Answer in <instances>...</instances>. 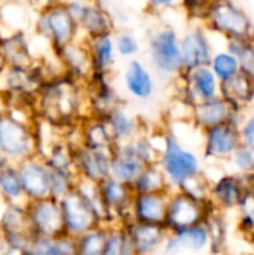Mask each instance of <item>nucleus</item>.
I'll list each match as a JSON object with an SVG mask.
<instances>
[{
    "mask_svg": "<svg viewBox=\"0 0 254 255\" xmlns=\"http://www.w3.org/2000/svg\"><path fill=\"white\" fill-rule=\"evenodd\" d=\"M6 67H7V64H6V60H4L3 52H1V48H0V76L3 75V72L6 70Z\"/></svg>",
    "mask_w": 254,
    "mask_h": 255,
    "instance_id": "44",
    "label": "nucleus"
},
{
    "mask_svg": "<svg viewBox=\"0 0 254 255\" xmlns=\"http://www.w3.org/2000/svg\"><path fill=\"white\" fill-rule=\"evenodd\" d=\"M87 115L105 120L114 109L123 106V99L115 90L111 73H91L84 82Z\"/></svg>",
    "mask_w": 254,
    "mask_h": 255,
    "instance_id": "7",
    "label": "nucleus"
},
{
    "mask_svg": "<svg viewBox=\"0 0 254 255\" xmlns=\"http://www.w3.org/2000/svg\"><path fill=\"white\" fill-rule=\"evenodd\" d=\"M244 136H246L247 145L254 151V118L246 126V128H244Z\"/></svg>",
    "mask_w": 254,
    "mask_h": 255,
    "instance_id": "41",
    "label": "nucleus"
},
{
    "mask_svg": "<svg viewBox=\"0 0 254 255\" xmlns=\"http://www.w3.org/2000/svg\"><path fill=\"white\" fill-rule=\"evenodd\" d=\"M3 111H6V102H4L3 93L0 91V112H3Z\"/></svg>",
    "mask_w": 254,
    "mask_h": 255,
    "instance_id": "46",
    "label": "nucleus"
},
{
    "mask_svg": "<svg viewBox=\"0 0 254 255\" xmlns=\"http://www.w3.org/2000/svg\"><path fill=\"white\" fill-rule=\"evenodd\" d=\"M204 218L202 202L193 199L192 196L178 190L177 193H169L165 227L169 233L187 230L196 226H202L201 221Z\"/></svg>",
    "mask_w": 254,
    "mask_h": 255,
    "instance_id": "10",
    "label": "nucleus"
},
{
    "mask_svg": "<svg viewBox=\"0 0 254 255\" xmlns=\"http://www.w3.org/2000/svg\"><path fill=\"white\" fill-rule=\"evenodd\" d=\"M213 19L219 28L238 36L246 34L249 30V19L231 4H219L217 7H214Z\"/></svg>",
    "mask_w": 254,
    "mask_h": 255,
    "instance_id": "28",
    "label": "nucleus"
},
{
    "mask_svg": "<svg viewBox=\"0 0 254 255\" xmlns=\"http://www.w3.org/2000/svg\"><path fill=\"white\" fill-rule=\"evenodd\" d=\"M73 148V166L78 179L100 184L111 175V152L90 149L82 145Z\"/></svg>",
    "mask_w": 254,
    "mask_h": 255,
    "instance_id": "12",
    "label": "nucleus"
},
{
    "mask_svg": "<svg viewBox=\"0 0 254 255\" xmlns=\"http://www.w3.org/2000/svg\"><path fill=\"white\" fill-rule=\"evenodd\" d=\"M123 85L126 93L136 100H148L156 88L151 69L139 58L127 60L123 70Z\"/></svg>",
    "mask_w": 254,
    "mask_h": 255,
    "instance_id": "17",
    "label": "nucleus"
},
{
    "mask_svg": "<svg viewBox=\"0 0 254 255\" xmlns=\"http://www.w3.org/2000/svg\"><path fill=\"white\" fill-rule=\"evenodd\" d=\"M75 137L72 139L73 146L82 145L90 149L111 152L115 148L114 139L108 128V124L102 118L85 115L73 130Z\"/></svg>",
    "mask_w": 254,
    "mask_h": 255,
    "instance_id": "14",
    "label": "nucleus"
},
{
    "mask_svg": "<svg viewBox=\"0 0 254 255\" xmlns=\"http://www.w3.org/2000/svg\"><path fill=\"white\" fill-rule=\"evenodd\" d=\"M60 255H76L75 238H70L67 235L61 236V253H60Z\"/></svg>",
    "mask_w": 254,
    "mask_h": 255,
    "instance_id": "39",
    "label": "nucleus"
},
{
    "mask_svg": "<svg viewBox=\"0 0 254 255\" xmlns=\"http://www.w3.org/2000/svg\"><path fill=\"white\" fill-rule=\"evenodd\" d=\"M175 0H147L148 3V7L154 9V10H160V9H165V7H169Z\"/></svg>",
    "mask_w": 254,
    "mask_h": 255,
    "instance_id": "42",
    "label": "nucleus"
},
{
    "mask_svg": "<svg viewBox=\"0 0 254 255\" xmlns=\"http://www.w3.org/2000/svg\"><path fill=\"white\" fill-rule=\"evenodd\" d=\"M25 202L51 197V172L40 154L15 164Z\"/></svg>",
    "mask_w": 254,
    "mask_h": 255,
    "instance_id": "11",
    "label": "nucleus"
},
{
    "mask_svg": "<svg viewBox=\"0 0 254 255\" xmlns=\"http://www.w3.org/2000/svg\"><path fill=\"white\" fill-rule=\"evenodd\" d=\"M15 1H18V0H0V4H9V3H15Z\"/></svg>",
    "mask_w": 254,
    "mask_h": 255,
    "instance_id": "48",
    "label": "nucleus"
},
{
    "mask_svg": "<svg viewBox=\"0 0 254 255\" xmlns=\"http://www.w3.org/2000/svg\"><path fill=\"white\" fill-rule=\"evenodd\" d=\"M85 115L84 84L63 73L49 78L36 96L34 118L63 134L75 128Z\"/></svg>",
    "mask_w": 254,
    "mask_h": 255,
    "instance_id": "1",
    "label": "nucleus"
},
{
    "mask_svg": "<svg viewBox=\"0 0 254 255\" xmlns=\"http://www.w3.org/2000/svg\"><path fill=\"white\" fill-rule=\"evenodd\" d=\"M243 211L246 215V220H249L252 224H254V196H249L243 202Z\"/></svg>",
    "mask_w": 254,
    "mask_h": 255,
    "instance_id": "40",
    "label": "nucleus"
},
{
    "mask_svg": "<svg viewBox=\"0 0 254 255\" xmlns=\"http://www.w3.org/2000/svg\"><path fill=\"white\" fill-rule=\"evenodd\" d=\"M0 255H6V251H4V244H3V236H1V232H0Z\"/></svg>",
    "mask_w": 254,
    "mask_h": 255,
    "instance_id": "47",
    "label": "nucleus"
},
{
    "mask_svg": "<svg viewBox=\"0 0 254 255\" xmlns=\"http://www.w3.org/2000/svg\"><path fill=\"white\" fill-rule=\"evenodd\" d=\"M7 164H9V161H7V160H6V158H4V157L0 154V173H1V170H3V169L7 166Z\"/></svg>",
    "mask_w": 254,
    "mask_h": 255,
    "instance_id": "45",
    "label": "nucleus"
},
{
    "mask_svg": "<svg viewBox=\"0 0 254 255\" xmlns=\"http://www.w3.org/2000/svg\"><path fill=\"white\" fill-rule=\"evenodd\" d=\"M223 93L228 99L234 100H247L252 96V87L246 76H237L232 79H226L223 82Z\"/></svg>",
    "mask_w": 254,
    "mask_h": 255,
    "instance_id": "36",
    "label": "nucleus"
},
{
    "mask_svg": "<svg viewBox=\"0 0 254 255\" xmlns=\"http://www.w3.org/2000/svg\"><path fill=\"white\" fill-rule=\"evenodd\" d=\"M169 193L135 194L130 206V220L142 224L163 226Z\"/></svg>",
    "mask_w": 254,
    "mask_h": 255,
    "instance_id": "18",
    "label": "nucleus"
},
{
    "mask_svg": "<svg viewBox=\"0 0 254 255\" xmlns=\"http://www.w3.org/2000/svg\"><path fill=\"white\" fill-rule=\"evenodd\" d=\"M114 43H115L117 57L124 58V60L136 58L141 51V43H139L138 37L129 31H118V33L115 31Z\"/></svg>",
    "mask_w": 254,
    "mask_h": 255,
    "instance_id": "34",
    "label": "nucleus"
},
{
    "mask_svg": "<svg viewBox=\"0 0 254 255\" xmlns=\"http://www.w3.org/2000/svg\"><path fill=\"white\" fill-rule=\"evenodd\" d=\"M130 187L135 194H153V193L171 191V185L168 184L166 176L157 163L145 166Z\"/></svg>",
    "mask_w": 254,
    "mask_h": 255,
    "instance_id": "25",
    "label": "nucleus"
},
{
    "mask_svg": "<svg viewBox=\"0 0 254 255\" xmlns=\"http://www.w3.org/2000/svg\"><path fill=\"white\" fill-rule=\"evenodd\" d=\"M151 67L160 75H174L183 70L180 39L172 28L156 30L148 40Z\"/></svg>",
    "mask_w": 254,
    "mask_h": 255,
    "instance_id": "5",
    "label": "nucleus"
},
{
    "mask_svg": "<svg viewBox=\"0 0 254 255\" xmlns=\"http://www.w3.org/2000/svg\"><path fill=\"white\" fill-rule=\"evenodd\" d=\"M93 73H111L117 60L114 33L85 39Z\"/></svg>",
    "mask_w": 254,
    "mask_h": 255,
    "instance_id": "20",
    "label": "nucleus"
},
{
    "mask_svg": "<svg viewBox=\"0 0 254 255\" xmlns=\"http://www.w3.org/2000/svg\"><path fill=\"white\" fill-rule=\"evenodd\" d=\"M0 200L6 205H25L16 166L9 163L0 173Z\"/></svg>",
    "mask_w": 254,
    "mask_h": 255,
    "instance_id": "26",
    "label": "nucleus"
},
{
    "mask_svg": "<svg viewBox=\"0 0 254 255\" xmlns=\"http://www.w3.org/2000/svg\"><path fill=\"white\" fill-rule=\"evenodd\" d=\"M0 33H1V10H0Z\"/></svg>",
    "mask_w": 254,
    "mask_h": 255,
    "instance_id": "49",
    "label": "nucleus"
},
{
    "mask_svg": "<svg viewBox=\"0 0 254 255\" xmlns=\"http://www.w3.org/2000/svg\"><path fill=\"white\" fill-rule=\"evenodd\" d=\"M61 236L60 238H42L33 236L28 244L16 255H60Z\"/></svg>",
    "mask_w": 254,
    "mask_h": 255,
    "instance_id": "33",
    "label": "nucleus"
},
{
    "mask_svg": "<svg viewBox=\"0 0 254 255\" xmlns=\"http://www.w3.org/2000/svg\"><path fill=\"white\" fill-rule=\"evenodd\" d=\"M40 152L37 120L15 111L0 112V154L12 164Z\"/></svg>",
    "mask_w": 254,
    "mask_h": 255,
    "instance_id": "2",
    "label": "nucleus"
},
{
    "mask_svg": "<svg viewBox=\"0 0 254 255\" xmlns=\"http://www.w3.org/2000/svg\"><path fill=\"white\" fill-rule=\"evenodd\" d=\"M180 52L183 69L186 70L204 67L210 63V46L201 31L187 33L180 40Z\"/></svg>",
    "mask_w": 254,
    "mask_h": 255,
    "instance_id": "21",
    "label": "nucleus"
},
{
    "mask_svg": "<svg viewBox=\"0 0 254 255\" xmlns=\"http://www.w3.org/2000/svg\"><path fill=\"white\" fill-rule=\"evenodd\" d=\"M157 164L165 173L171 188H180L186 179L198 175L199 170V161L196 155L184 149L178 139L172 134L165 136L163 148L159 151Z\"/></svg>",
    "mask_w": 254,
    "mask_h": 255,
    "instance_id": "4",
    "label": "nucleus"
},
{
    "mask_svg": "<svg viewBox=\"0 0 254 255\" xmlns=\"http://www.w3.org/2000/svg\"><path fill=\"white\" fill-rule=\"evenodd\" d=\"M0 232L6 255H16L33 238L25 205H4L0 211Z\"/></svg>",
    "mask_w": 254,
    "mask_h": 255,
    "instance_id": "9",
    "label": "nucleus"
},
{
    "mask_svg": "<svg viewBox=\"0 0 254 255\" xmlns=\"http://www.w3.org/2000/svg\"><path fill=\"white\" fill-rule=\"evenodd\" d=\"M214 196L225 206H234L241 199V190L234 178H223L214 188Z\"/></svg>",
    "mask_w": 254,
    "mask_h": 255,
    "instance_id": "35",
    "label": "nucleus"
},
{
    "mask_svg": "<svg viewBox=\"0 0 254 255\" xmlns=\"http://www.w3.org/2000/svg\"><path fill=\"white\" fill-rule=\"evenodd\" d=\"M25 212L33 236L60 238L66 235L60 200L54 197H46L40 200L25 202Z\"/></svg>",
    "mask_w": 254,
    "mask_h": 255,
    "instance_id": "6",
    "label": "nucleus"
},
{
    "mask_svg": "<svg viewBox=\"0 0 254 255\" xmlns=\"http://www.w3.org/2000/svg\"><path fill=\"white\" fill-rule=\"evenodd\" d=\"M108 235H109V227L99 226L75 238L76 255H103Z\"/></svg>",
    "mask_w": 254,
    "mask_h": 255,
    "instance_id": "29",
    "label": "nucleus"
},
{
    "mask_svg": "<svg viewBox=\"0 0 254 255\" xmlns=\"http://www.w3.org/2000/svg\"><path fill=\"white\" fill-rule=\"evenodd\" d=\"M123 229L130 238L136 255H153L160 247L165 245L169 235L165 226L142 224L132 220L124 223Z\"/></svg>",
    "mask_w": 254,
    "mask_h": 255,
    "instance_id": "15",
    "label": "nucleus"
},
{
    "mask_svg": "<svg viewBox=\"0 0 254 255\" xmlns=\"http://www.w3.org/2000/svg\"><path fill=\"white\" fill-rule=\"evenodd\" d=\"M208 242V230L204 226H196L187 230L169 233L165 242V251L175 254L180 251H199Z\"/></svg>",
    "mask_w": 254,
    "mask_h": 255,
    "instance_id": "23",
    "label": "nucleus"
},
{
    "mask_svg": "<svg viewBox=\"0 0 254 255\" xmlns=\"http://www.w3.org/2000/svg\"><path fill=\"white\" fill-rule=\"evenodd\" d=\"M79 36L91 39L102 34L115 33V19L111 12L102 4V0H90L76 21Z\"/></svg>",
    "mask_w": 254,
    "mask_h": 255,
    "instance_id": "16",
    "label": "nucleus"
},
{
    "mask_svg": "<svg viewBox=\"0 0 254 255\" xmlns=\"http://www.w3.org/2000/svg\"><path fill=\"white\" fill-rule=\"evenodd\" d=\"M202 1H204V0H186V4H187L192 10H196L198 6H201Z\"/></svg>",
    "mask_w": 254,
    "mask_h": 255,
    "instance_id": "43",
    "label": "nucleus"
},
{
    "mask_svg": "<svg viewBox=\"0 0 254 255\" xmlns=\"http://www.w3.org/2000/svg\"><path fill=\"white\" fill-rule=\"evenodd\" d=\"M52 54L61 73L78 82L84 84L93 73L88 48L85 39L82 37L64 45L63 48L54 51Z\"/></svg>",
    "mask_w": 254,
    "mask_h": 255,
    "instance_id": "13",
    "label": "nucleus"
},
{
    "mask_svg": "<svg viewBox=\"0 0 254 255\" xmlns=\"http://www.w3.org/2000/svg\"><path fill=\"white\" fill-rule=\"evenodd\" d=\"M0 48L7 66H30L36 61L28 37L22 30L0 33Z\"/></svg>",
    "mask_w": 254,
    "mask_h": 255,
    "instance_id": "19",
    "label": "nucleus"
},
{
    "mask_svg": "<svg viewBox=\"0 0 254 255\" xmlns=\"http://www.w3.org/2000/svg\"><path fill=\"white\" fill-rule=\"evenodd\" d=\"M237 143V131L226 124H219L208 130L207 152L211 155H226L235 149Z\"/></svg>",
    "mask_w": 254,
    "mask_h": 255,
    "instance_id": "27",
    "label": "nucleus"
},
{
    "mask_svg": "<svg viewBox=\"0 0 254 255\" xmlns=\"http://www.w3.org/2000/svg\"><path fill=\"white\" fill-rule=\"evenodd\" d=\"M99 197L106 212V226H123L130 220V206L133 200V190L114 178H106L97 184Z\"/></svg>",
    "mask_w": 254,
    "mask_h": 255,
    "instance_id": "8",
    "label": "nucleus"
},
{
    "mask_svg": "<svg viewBox=\"0 0 254 255\" xmlns=\"http://www.w3.org/2000/svg\"><path fill=\"white\" fill-rule=\"evenodd\" d=\"M33 27L34 33L49 45L52 52L81 37L78 24L63 0H51L39 9Z\"/></svg>",
    "mask_w": 254,
    "mask_h": 255,
    "instance_id": "3",
    "label": "nucleus"
},
{
    "mask_svg": "<svg viewBox=\"0 0 254 255\" xmlns=\"http://www.w3.org/2000/svg\"><path fill=\"white\" fill-rule=\"evenodd\" d=\"M190 72V81L195 94H198L204 100H210L214 97L216 93V79L211 70L204 67H196L189 70Z\"/></svg>",
    "mask_w": 254,
    "mask_h": 255,
    "instance_id": "32",
    "label": "nucleus"
},
{
    "mask_svg": "<svg viewBox=\"0 0 254 255\" xmlns=\"http://www.w3.org/2000/svg\"><path fill=\"white\" fill-rule=\"evenodd\" d=\"M144 167L145 166L139 160L130 155L120 145H115V148L111 151V175L109 176L120 182L132 185Z\"/></svg>",
    "mask_w": 254,
    "mask_h": 255,
    "instance_id": "24",
    "label": "nucleus"
},
{
    "mask_svg": "<svg viewBox=\"0 0 254 255\" xmlns=\"http://www.w3.org/2000/svg\"><path fill=\"white\" fill-rule=\"evenodd\" d=\"M226 117H228V108L222 100H216V99L204 100L195 108L196 121L208 128L223 124Z\"/></svg>",
    "mask_w": 254,
    "mask_h": 255,
    "instance_id": "30",
    "label": "nucleus"
},
{
    "mask_svg": "<svg viewBox=\"0 0 254 255\" xmlns=\"http://www.w3.org/2000/svg\"><path fill=\"white\" fill-rule=\"evenodd\" d=\"M235 161H237V164H238L241 169H252L254 164L253 155H252V152L247 151V149L238 151V152H237V157H235Z\"/></svg>",
    "mask_w": 254,
    "mask_h": 255,
    "instance_id": "38",
    "label": "nucleus"
},
{
    "mask_svg": "<svg viewBox=\"0 0 254 255\" xmlns=\"http://www.w3.org/2000/svg\"><path fill=\"white\" fill-rule=\"evenodd\" d=\"M103 255H136L133 244L123 226L109 227V235Z\"/></svg>",
    "mask_w": 254,
    "mask_h": 255,
    "instance_id": "31",
    "label": "nucleus"
},
{
    "mask_svg": "<svg viewBox=\"0 0 254 255\" xmlns=\"http://www.w3.org/2000/svg\"><path fill=\"white\" fill-rule=\"evenodd\" d=\"M214 72L223 79H229L231 76L235 75L237 72V60L231 55H226V54H220L214 58Z\"/></svg>",
    "mask_w": 254,
    "mask_h": 255,
    "instance_id": "37",
    "label": "nucleus"
},
{
    "mask_svg": "<svg viewBox=\"0 0 254 255\" xmlns=\"http://www.w3.org/2000/svg\"><path fill=\"white\" fill-rule=\"evenodd\" d=\"M105 121L108 124V128L111 131V136H112L115 145H121V143L130 140L132 137H135L138 133L142 131V127H141L138 117L130 114L124 108V105L114 109L105 118Z\"/></svg>",
    "mask_w": 254,
    "mask_h": 255,
    "instance_id": "22",
    "label": "nucleus"
}]
</instances>
